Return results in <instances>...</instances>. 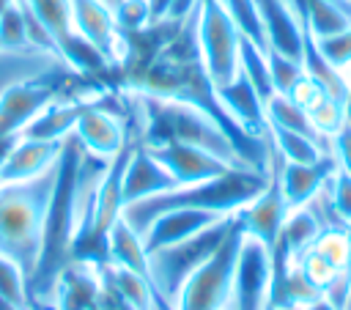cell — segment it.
<instances>
[{
    "instance_id": "6da1fadb",
    "label": "cell",
    "mask_w": 351,
    "mask_h": 310,
    "mask_svg": "<svg viewBox=\"0 0 351 310\" xmlns=\"http://www.w3.org/2000/svg\"><path fill=\"white\" fill-rule=\"evenodd\" d=\"M269 181V170H252V167H230L222 176L200 184H186V187H173L162 195H154L148 200L123 206L121 219L134 230L145 233L151 219L162 211L170 208H197V211H211L219 217L239 214L247 203H252Z\"/></svg>"
},
{
    "instance_id": "7a4b0ae2",
    "label": "cell",
    "mask_w": 351,
    "mask_h": 310,
    "mask_svg": "<svg viewBox=\"0 0 351 310\" xmlns=\"http://www.w3.org/2000/svg\"><path fill=\"white\" fill-rule=\"evenodd\" d=\"M58 178V162L27 181H0V255L14 261L25 283L33 280L41 239H44V217L49 208V198Z\"/></svg>"
},
{
    "instance_id": "3957f363",
    "label": "cell",
    "mask_w": 351,
    "mask_h": 310,
    "mask_svg": "<svg viewBox=\"0 0 351 310\" xmlns=\"http://www.w3.org/2000/svg\"><path fill=\"white\" fill-rule=\"evenodd\" d=\"M241 239H244V230L236 217L222 244L186 274V280L181 283V288L170 302V310H228Z\"/></svg>"
},
{
    "instance_id": "277c9868",
    "label": "cell",
    "mask_w": 351,
    "mask_h": 310,
    "mask_svg": "<svg viewBox=\"0 0 351 310\" xmlns=\"http://www.w3.org/2000/svg\"><path fill=\"white\" fill-rule=\"evenodd\" d=\"M236 222V214L230 217H222L219 222L203 228L200 233L178 241V244H170V247H162V250H154L148 252V274H151V283L156 288V294L162 296V302L170 307L176 291L181 288V283L186 280V274L203 263L219 244L222 239L230 233Z\"/></svg>"
},
{
    "instance_id": "5b68a950",
    "label": "cell",
    "mask_w": 351,
    "mask_h": 310,
    "mask_svg": "<svg viewBox=\"0 0 351 310\" xmlns=\"http://www.w3.org/2000/svg\"><path fill=\"white\" fill-rule=\"evenodd\" d=\"M239 30L219 0H197V47L214 88L239 74Z\"/></svg>"
},
{
    "instance_id": "8992f818",
    "label": "cell",
    "mask_w": 351,
    "mask_h": 310,
    "mask_svg": "<svg viewBox=\"0 0 351 310\" xmlns=\"http://www.w3.org/2000/svg\"><path fill=\"white\" fill-rule=\"evenodd\" d=\"M66 74H38L30 80H16L0 91V137L22 134V129L58 96L66 91Z\"/></svg>"
},
{
    "instance_id": "52a82bcc",
    "label": "cell",
    "mask_w": 351,
    "mask_h": 310,
    "mask_svg": "<svg viewBox=\"0 0 351 310\" xmlns=\"http://www.w3.org/2000/svg\"><path fill=\"white\" fill-rule=\"evenodd\" d=\"M269 285H271V252L258 239L244 233L236 258L228 310H263L269 302Z\"/></svg>"
},
{
    "instance_id": "ba28073f",
    "label": "cell",
    "mask_w": 351,
    "mask_h": 310,
    "mask_svg": "<svg viewBox=\"0 0 351 310\" xmlns=\"http://www.w3.org/2000/svg\"><path fill=\"white\" fill-rule=\"evenodd\" d=\"M288 211L291 208H288V203L282 198V187H280V162L274 165V148H271L269 151V181H266L263 192L252 203H247L236 217L241 222V230L247 236L258 239L271 252L277 239H280V230H282Z\"/></svg>"
},
{
    "instance_id": "9c48e42d",
    "label": "cell",
    "mask_w": 351,
    "mask_h": 310,
    "mask_svg": "<svg viewBox=\"0 0 351 310\" xmlns=\"http://www.w3.org/2000/svg\"><path fill=\"white\" fill-rule=\"evenodd\" d=\"M154 159L173 176L176 187H186V184H200V181H211L217 176H222L225 170H230L233 165H228L222 156L192 145V143H181V140H165L156 145H145Z\"/></svg>"
},
{
    "instance_id": "30bf717a",
    "label": "cell",
    "mask_w": 351,
    "mask_h": 310,
    "mask_svg": "<svg viewBox=\"0 0 351 310\" xmlns=\"http://www.w3.org/2000/svg\"><path fill=\"white\" fill-rule=\"evenodd\" d=\"M71 137L80 143V148L85 154L99 156V159H112L129 143V129H126L123 115L96 104L90 96V102L85 104V110L77 118Z\"/></svg>"
},
{
    "instance_id": "8fae6325",
    "label": "cell",
    "mask_w": 351,
    "mask_h": 310,
    "mask_svg": "<svg viewBox=\"0 0 351 310\" xmlns=\"http://www.w3.org/2000/svg\"><path fill=\"white\" fill-rule=\"evenodd\" d=\"M69 3H71V27L85 41H90L115 69L121 55V30L115 25L112 5H107L104 0H69Z\"/></svg>"
},
{
    "instance_id": "7c38bea8",
    "label": "cell",
    "mask_w": 351,
    "mask_h": 310,
    "mask_svg": "<svg viewBox=\"0 0 351 310\" xmlns=\"http://www.w3.org/2000/svg\"><path fill=\"white\" fill-rule=\"evenodd\" d=\"M101 299V263L69 261L55 280V310H99Z\"/></svg>"
},
{
    "instance_id": "4fadbf2b",
    "label": "cell",
    "mask_w": 351,
    "mask_h": 310,
    "mask_svg": "<svg viewBox=\"0 0 351 310\" xmlns=\"http://www.w3.org/2000/svg\"><path fill=\"white\" fill-rule=\"evenodd\" d=\"M219 219H222V217H219V214H211V211L170 208V211L156 214L140 239H143L145 252H154V250L178 244V241H184V239L200 233L203 228H208V225H214V222H219Z\"/></svg>"
},
{
    "instance_id": "5bb4252c",
    "label": "cell",
    "mask_w": 351,
    "mask_h": 310,
    "mask_svg": "<svg viewBox=\"0 0 351 310\" xmlns=\"http://www.w3.org/2000/svg\"><path fill=\"white\" fill-rule=\"evenodd\" d=\"M217 99L222 104V110L250 134L255 137H266L269 134V123H266V104L258 96V91L252 88V82L239 71L230 82L214 88Z\"/></svg>"
},
{
    "instance_id": "9a60e30c",
    "label": "cell",
    "mask_w": 351,
    "mask_h": 310,
    "mask_svg": "<svg viewBox=\"0 0 351 310\" xmlns=\"http://www.w3.org/2000/svg\"><path fill=\"white\" fill-rule=\"evenodd\" d=\"M173 187H176L173 176L154 159V154L145 145L134 143L129 162H126V173H123V206L148 200Z\"/></svg>"
},
{
    "instance_id": "2e32d148",
    "label": "cell",
    "mask_w": 351,
    "mask_h": 310,
    "mask_svg": "<svg viewBox=\"0 0 351 310\" xmlns=\"http://www.w3.org/2000/svg\"><path fill=\"white\" fill-rule=\"evenodd\" d=\"M258 14H261V25H263V36H266V49L282 52L293 60H302V22L296 16V11L291 8L288 0H255Z\"/></svg>"
},
{
    "instance_id": "e0dca14e",
    "label": "cell",
    "mask_w": 351,
    "mask_h": 310,
    "mask_svg": "<svg viewBox=\"0 0 351 310\" xmlns=\"http://www.w3.org/2000/svg\"><path fill=\"white\" fill-rule=\"evenodd\" d=\"M335 173H337V162L332 156H321L307 165L280 162V187H282V198H285L288 208L307 206L326 187V181Z\"/></svg>"
},
{
    "instance_id": "ac0fdd59",
    "label": "cell",
    "mask_w": 351,
    "mask_h": 310,
    "mask_svg": "<svg viewBox=\"0 0 351 310\" xmlns=\"http://www.w3.org/2000/svg\"><path fill=\"white\" fill-rule=\"evenodd\" d=\"M63 143H58V140H30V137L19 134L8 162L0 170V181H27V178H36V176L47 173L60 159Z\"/></svg>"
},
{
    "instance_id": "d6986e66",
    "label": "cell",
    "mask_w": 351,
    "mask_h": 310,
    "mask_svg": "<svg viewBox=\"0 0 351 310\" xmlns=\"http://www.w3.org/2000/svg\"><path fill=\"white\" fill-rule=\"evenodd\" d=\"M90 102V96H58L52 99L25 129H22V137H30V140H58L63 143L66 137L74 134V126H77V118L80 112L85 110V104Z\"/></svg>"
},
{
    "instance_id": "ffe728a7",
    "label": "cell",
    "mask_w": 351,
    "mask_h": 310,
    "mask_svg": "<svg viewBox=\"0 0 351 310\" xmlns=\"http://www.w3.org/2000/svg\"><path fill=\"white\" fill-rule=\"evenodd\" d=\"M107 263L112 266H123V269H132L137 274H148V252L143 247V239L140 233H134L123 219H118L107 236Z\"/></svg>"
},
{
    "instance_id": "44dd1931",
    "label": "cell",
    "mask_w": 351,
    "mask_h": 310,
    "mask_svg": "<svg viewBox=\"0 0 351 310\" xmlns=\"http://www.w3.org/2000/svg\"><path fill=\"white\" fill-rule=\"evenodd\" d=\"M19 3L27 5L41 19V25L52 33L58 44V58H60V49L77 36V30L71 27V3L69 0H19Z\"/></svg>"
},
{
    "instance_id": "7402d4cb",
    "label": "cell",
    "mask_w": 351,
    "mask_h": 310,
    "mask_svg": "<svg viewBox=\"0 0 351 310\" xmlns=\"http://www.w3.org/2000/svg\"><path fill=\"white\" fill-rule=\"evenodd\" d=\"M321 230H324L321 219H318L307 206H302V208H291L288 217H285V222H282L280 241L288 247L291 258H296V255H302V252L318 239Z\"/></svg>"
},
{
    "instance_id": "603a6c76",
    "label": "cell",
    "mask_w": 351,
    "mask_h": 310,
    "mask_svg": "<svg viewBox=\"0 0 351 310\" xmlns=\"http://www.w3.org/2000/svg\"><path fill=\"white\" fill-rule=\"evenodd\" d=\"M266 123H269V126H280V129L299 132V134L313 137V140L321 137V134L315 132L310 115H307L296 102H291V99L282 96V93H274V96L266 99Z\"/></svg>"
},
{
    "instance_id": "cb8c5ba5",
    "label": "cell",
    "mask_w": 351,
    "mask_h": 310,
    "mask_svg": "<svg viewBox=\"0 0 351 310\" xmlns=\"http://www.w3.org/2000/svg\"><path fill=\"white\" fill-rule=\"evenodd\" d=\"M239 71L252 82V88L258 91V96L266 99L274 96V85H271V74H269V60H266V49H261L258 44H252L250 38L241 36L239 41Z\"/></svg>"
},
{
    "instance_id": "d4e9b609",
    "label": "cell",
    "mask_w": 351,
    "mask_h": 310,
    "mask_svg": "<svg viewBox=\"0 0 351 310\" xmlns=\"http://www.w3.org/2000/svg\"><path fill=\"white\" fill-rule=\"evenodd\" d=\"M269 143H271V148L280 154L282 162H299V165H307V162H315V159L324 156L321 148H318V140L304 137V134L291 132V129L269 126Z\"/></svg>"
},
{
    "instance_id": "484cf974",
    "label": "cell",
    "mask_w": 351,
    "mask_h": 310,
    "mask_svg": "<svg viewBox=\"0 0 351 310\" xmlns=\"http://www.w3.org/2000/svg\"><path fill=\"white\" fill-rule=\"evenodd\" d=\"M219 3L228 11V16L233 19L239 36H244L252 44H258L261 49H266V36H263V25H261V14H258L255 0H219Z\"/></svg>"
},
{
    "instance_id": "4316f807",
    "label": "cell",
    "mask_w": 351,
    "mask_h": 310,
    "mask_svg": "<svg viewBox=\"0 0 351 310\" xmlns=\"http://www.w3.org/2000/svg\"><path fill=\"white\" fill-rule=\"evenodd\" d=\"M313 250H318L335 269L346 272L351 269V230L343 228H324L318 233V239L310 244Z\"/></svg>"
},
{
    "instance_id": "83f0119b",
    "label": "cell",
    "mask_w": 351,
    "mask_h": 310,
    "mask_svg": "<svg viewBox=\"0 0 351 310\" xmlns=\"http://www.w3.org/2000/svg\"><path fill=\"white\" fill-rule=\"evenodd\" d=\"M266 60H269V74H271V85H274V93H282L288 96L291 88L299 82V77L304 74L302 69V60H293L282 52H274V49H266Z\"/></svg>"
},
{
    "instance_id": "f1b7e54d",
    "label": "cell",
    "mask_w": 351,
    "mask_h": 310,
    "mask_svg": "<svg viewBox=\"0 0 351 310\" xmlns=\"http://www.w3.org/2000/svg\"><path fill=\"white\" fill-rule=\"evenodd\" d=\"M310 121L315 126L318 134H337L343 126H346V110H343V102L332 99V96H324L310 112Z\"/></svg>"
},
{
    "instance_id": "f546056e",
    "label": "cell",
    "mask_w": 351,
    "mask_h": 310,
    "mask_svg": "<svg viewBox=\"0 0 351 310\" xmlns=\"http://www.w3.org/2000/svg\"><path fill=\"white\" fill-rule=\"evenodd\" d=\"M0 296L14 302V305H19V307H25V310H30L25 274L14 261H8L3 255H0Z\"/></svg>"
},
{
    "instance_id": "4dcf8cb0",
    "label": "cell",
    "mask_w": 351,
    "mask_h": 310,
    "mask_svg": "<svg viewBox=\"0 0 351 310\" xmlns=\"http://www.w3.org/2000/svg\"><path fill=\"white\" fill-rule=\"evenodd\" d=\"M27 47V33H25V19H22V8L14 3L8 11L0 14V49L5 52H16Z\"/></svg>"
},
{
    "instance_id": "1f68e13d",
    "label": "cell",
    "mask_w": 351,
    "mask_h": 310,
    "mask_svg": "<svg viewBox=\"0 0 351 310\" xmlns=\"http://www.w3.org/2000/svg\"><path fill=\"white\" fill-rule=\"evenodd\" d=\"M315 38V36H313ZM315 47L318 52L335 66V69H346L351 66V27L335 33V36H324V38H315Z\"/></svg>"
},
{
    "instance_id": "d6a6232c",
    "label": "cell",
    "mask_w": 351,
    "mask_h": 310,
    "mask_svg": "<svg viewBox=\"0 0 351 310\" xmlns=\"http://www.w3.org/2000/svg\"><path fill=\"white\" fill-rule=\"evenodd\" d=\"M112 16L118 30H140L151 25V8L148 0H118L112 5Z\"/></svg>"
},
{
    "instance_id": "836d02e7",
    "label": "cell",
    "mask_w": 351,
    "mask_h": 310,
    "mask_svg": "<svg viewBox=\"0 0 351 310\" xmlns=\"http://www.w3.org/2000/svg\"><path fill=\"white\" fill-rule=\"evenodd\" d=\"M329 195H332V206L335 214L351 225V176L346 170H337L329 178Z\"/></svg>"
},
{
    "instance_id": "e575fe53",
    "label": "cell",
    "mask_w": 351,
    "mask_h": 310,
    "mask_svg": "<svg viewBox=\"0 0 351 310\" xmlns=\"http://www.w3.org/2000/svg\"><path fill=\"white\" fill-rule=\"evenodd\" d=\"M324 96H329V93H326L315 80H310L307 74H302V77H299V82H296V85L291 88V93H288V99H291V102H296L304 112H310V110H313Z\"/></svg>"
},
{
    "instance_id": "d590c367",
    "label": "cell",
    "mask_w": 351,
    "mask_h": 310,
    "mask_svg": "<svg viewBox=\"0 0 351 310\" xmlns=\"http://www.w3.org/2000/svg\"><path fill=\"white\" fill-rule=\"evenodd\" d=\"M335 154H337L340 170H346L351 176V126L348 123L335 134Z\"/></svg>"
},
{
    "instance_id": "8d00e7d4",
    "label": "cell",
    "mask_w": 351,
    "mask_h": 310,
    "mask_svg": "<svg viewBox=\"0 0 351 310\" xmlns=\"http://www.w3.org/2000/svg\"><path fill=\"white\" fill-rule=\"evenodd\" d=\"M16 140H19V134H8V137H0V170H3V165L8 162V156H11L14 145H16Z\"/></svg>"
},
{
    "instance_id": "74e56055",
    "label": "cell",
    "mask_w": 351,
    "mask_h": 310,
    "mask_svg": "<svg viewBox=\"0 0 351 310\" xmlns=\"http://www.w3.org/2000/svg\"><path fill=\"white\" fill-rule=\"evenodd\" d=\"M302 310H337V307H335L329 299H324V296H321V299H315L313 305H307V307H302Z\"/></svg>"
},
{
    "instance_id": "f35d334b",
    "label": "cell",
    "mask_w": 351,
    "mask_h": 310,
    "mask_svg": "<svg viewBox=\"0 0 351 310\" xmlns=\"http://www.w3.org/2000/svg\"><path fill=\"white\" fill-rule=\"evenodd\" d=\"M343 110H346V123L351 126V74H348V91H346V102H343Z\"/></svg>"
},
{
    "instance_id": "ab89813d",
    "label": "cell",
    "mask_w": 351,
    "mask_h": 310,
    "mask_svg": "<svg viewBox=\"0 0 351 310\" xmlns=\"http://www.w3.org/2000/svg\"><path fill=\"white\" fill-rule=\"evenodd\" d=\"M14 3H16V0H0V14H3V11H8Z\"/></svg>"
},
{
    "instance_id": "60d3db41",
    "label": "cell",
    "mask_w": 351,
    "mask_h": 310,
    "mask_svg": "<svg viewBox=\"0 0 351 310\" xmlns=\"http://www.w3.org/2000/svg\"><path fill=\"white\" fill-rule=\"evenodd\" d=\"M343 310H351V294H348V299H346V305H343Z\"/></svg>"
},
{
    "instance_id": "b9f144b4",
    "label": "cell",
    "mask_w": 351,
    "mask_h": 310,
    "mask_svg": "<svg viewBox=\"0 0 351 310\" xmlns=\"http://www.w3.org/2000/svg\"><path fill=\"white\" fill-rule=\"evenodd\" d=\"M263 310H280V307H274V305H269V302H266V307H263Z\"/></svg>"
},
{
    "instance_id": "7bdbcfd3",
    "label": "cell",
    "mask_w": 351,
    "mask_h": 310,
    "mask_svg": "<svg viewBox=\"0 0 351 310\" xmlns=\"http://www.w3.org/2000/svg\"><path fill=\"white\" fill-rule=\"evenodd\" d=\"M115 3H118V0H115Z\"/></svg>"
}]
</instances>
